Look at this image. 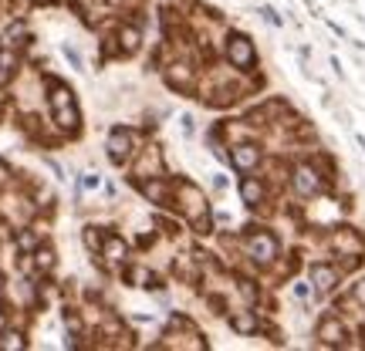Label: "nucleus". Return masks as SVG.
<instances>
[{
  "label": "nucleus",
  "instance_id": "25",
  "mask_svg": "<svg viewBox=\"0 0 365 351\" xmlns=\"http://www.w3.org/2000/svg\"><path fill=\"white\" fill-rule=\"evenodd\" d=\"M0 284H4V281H0Z\"/></svg>",
  "mask_w": 365,
  "mask_h": 351
},
{
  "label": "nucleus",
  "instance_id": "14",
  "mask_svg": "<svg viewBox=\"0 0 365 351\" xmlns=\"http://www.w3.org/2000/svg\"><path fill=\"white\" fill-rule=\"evenodd\" d=\"M65 105H75L71 88H68V85H61V81H51V108H65Z\"/></svg>",
  "mask_w": 365,
  "mask_h": 351
},
{
  "label": "nucleus",
  "instance_id": "19",
  "mask_svg": "<svg viewBox=\"0 0 365 351\" xmlns=\"http://www.w3.org/2000/svg\"><path fill=\"white\" fill-rule=\"evenodd\" d=\"M34 257H38V267H41V271H51V267H54V253H51V250H38Z\"/></svg>",
  "mask_w": 365,
  "mask_h": 351
},
{
  "label": "nucleus",
  "instance_id": "10",
  "mask_svg": "<svg viewBox=\"0 0 365 351\" xmlns=\"http://www.w3.org/2000/svg\"><path fill=\"white\" fill-rule=\"evenodd\" d=\"M166 81H170L173 91H186L190 85H193V68H190V65H173V68H166Z\"/></svg>",
  "mask_w": 365,
  "mask_h": 351
},
{
  "label": "nucleus",
  "instance_id": "8",
  "mask_svg": "<svg viewBox=\"0 0 365 351\" xmlns=\"http://www.w3.org/2000/svg\"><path fill=\"white\" fill-rule=\"evenodd\" d=\"M318 338H322V345H331V348H335V345H345L349 335H345V328H341L339 318H325V321L318 325Z\"/></svg>",
  "mask_w": 365,
  "mask_h": 351
},
{
  "label": "nucleus",
  "instance_id": "7",
  "mask_svg": "<svg viewBox=\"0 0 365 351\" xmlns=\"http://www.w3.org/2000/svg\"><path fill=\"white\" fill-rule=\"evenodd\" d=\"M312 284H314L318 294H328V290H335V284H339V271L328 267V263H314L312 267Z\"/></svg>",
  "mask_w": 365,
  "mask_h": 351
},
{
  "label": "nucleus",
  "instance_id": "2",
  "mask_svg": "<svg viewBox=\"0 0 365 351\" xmlns=\"http://www.w3.org/2000/svg\"><path fill=\"white\" fill-rule=\"evenodd\" d=\"M105 149H108V159H112V162H129L132 152H135V139H132V132L125 129V125H115V129L108 132Z\"/></svg>",
  "mask_w": 365,
  "mask_h": 351
},
{
  "label": "nucleus",
  "instance_id": "18",
  "mask_svg": "<svg viewBox=\"0 0 365 351\" xmlns=\"http://www.w3.org/2000/svg\"><path fill=\"white\" fill-rule=\"evenodd\" d=\"M132 281L139 287H156V273L149 271V267H132Z\"/></svg>",
  "mask_w": 365,
  "mask_h": 351
},
{
  "label": "nucleus",
  "instance_id": "16",
  "mask_svg": "<svg viewBox=\"0 0 365 351\" xmlns=\"http://www.w3.org/2000/svg\"><path fill=\"white\" fill-rule=\"evenodd\" d=\"M143 193H145V199H156V203H170V193H166V186H163V182H156V179L143 182Z\"/></svg>",
  "mask_w": 365,
  "mask_h": 351
},
{
  "label": "nucleus",
  "instance_id": "4",
  "mask_svg": "<svg viewBox=\"0 0 365 351\" xmlns=\"http://www.w3.org/2000/svg\"><path fill=\"white\" fill-rule=\"evenodd\" d=\"M247 253L257 263H271L277 257V240L271 234H250L247 236Z\"/></svg>",
  "mask_w": 365,
  "mask_h": 351
},
{
  "label": "nucleus",
  "instance_id": "12",
  "mask_svg": "<svg viewBox=\"0 0 365 351\" xmlns=\"http://www.w3.org/2000/svg\"><path fill=\"white\" fill-rule=\"evenodd\" d=\"M102 253L108 257V263H122L125 261V253H129V247H125V240H122V236H105Z\"/></svg>",
  "mask_w": 365,
  "mask_h": 351
},
{
  "label": "nucleus",
  "instance_id": "5",
  "mask_svg": "<svg viewBox=\"0 0 365 351\" xmlns=\"http://www.w3.org/2000/svg\"><path fill=\"white\" fill-rule=\"evenodd\" d=\"M291 182H294V193L298 196H314L322 189V176H318L314 166H298L294 176H291Z\"/></svg>",
  "mask_w": 365,
  "mask_h": 351
},
{
  "label": "nucleus",
  "instance_id": "9",
  "mask_svg": "<svg viewBox=\"0 0 365 351\" xmlns=\"http://www.w3.org/2000/svg\"><path fill=\"white\" fill-rule=\"evenodd\" d=\"M264 193H267V189H264V182L257 179V176H244V179H240V196H244L247 206H261Z\"/></svg>",
  "mask_w": 365,
  "mask_h": 351
},
{
  "label": "nucleus",
  "instance_id": "24",
  "mask_svg": "<svg viewBox=\"0 0 365 351\" xmlns=\"http://www.w3.org/2000/svg\"><path fill=\"white\" fill-rule=\"evenodd\" d=\"M4 182H7V166L0 162V186H4Z\"/></svg>",
  "mask_w": 365,
  "mask_h": 351
},
{
  "label": "nucleus",
  "instance_id": "1",
  "mask_svg": "<svg viewBox=\"0 0 365 351\" xmlns=\"http://www.w3.org/2000/svg\"><path fill=\"white\" fill-rule=\"evenodd\" d=\"M227 61L234 68H240V71H250V68L257 65V51H254L247 34H234V38L227 41Z\"/></svg>",
  "mask_w": 365,
  "mask_h": 351
},
{
  "label": "nucleus",
  "instance_id": "22",
  "mask_svg": "<svg viewBox=\"0 0 365 351\" xmlns=\"http://www.w3.org/2000/svg\"><path fill=\"white\" fill-rule=\"evenodd\" d=\"M65 325H68V331H75V335H78V328H81V325H78V318H75L71 311L65 314Z\"/></svg>",
  "mask_w": 365,
  "mask_h": 351
},
{
  "label": "nucleus",
  "instance_id": "3",
  "mask_svg": "<svg viewBox=\"0 0 365 351\" xmlns=\"http://www.w3.org/2000/svg\"><path fill=\"white\" fill-rule=\"evenodd\" d=\"M331 250H335V253H341V257H362V253H365V240L355 234L352 226H341V230H335V234H331Z\"/></svg>",
  "mask_w": 365,
  "mask_h": 351
},
{
  "label": "nucleus",
  "instance_id": "20",
  "mask_svg": "<svg viewBox=\"0 0 365 351\" xmlns=\"http://www.w3.org/2000/svg\"><path fill=\"white\" fill-rule=\"evenodd\" d=\"M85 243H88L91 250H102V240H98V230H95V226H88V230H85Z\"/></svg>",
  "mask_w": 365,
  "mask_h": 351
},
{
  "label": "nucleus",
  "instance_id": "13",
  "mask_svg": "<svg viewBox=\"0 0 365 351\" xmlns=\"http://www.w3.org/2000/svg\"><path fill=\"white\" fill-rule=\"evenodd\" d=\"M230 328H234L237 335H254V331H257V318L250 311H237L234 318H230Z\"/></svg>",
  "mask_w": 365,
  "mask_h": 351
},
{
  "label": "nucleus",
  "instance_id": "6",
  "mask_svg": "<svg viewBox=\"0 0 365 351\" xmlns=\"http://www.w3.org/2000/svg\"><path fill=\"white\" fill-rule=\"evenodd\" d=\"M230 162H234L240 172H250L257 162H261V149H257V145H250V142H240V145H234Z\"/></svg>",
  "mask_w": 365,
  "mask_h": 351
},
{
  "label": "nucleus",
  "instance_id": "17",
  "mask_svg": "<svg viewBox=\"0 0 365 351\" xmlns=\"http://www.w3.org/2000/svg\"><path fill=\"white\" fill-rule=\"evenodd\" d=\"M17 68V58H14V51H7V48H0V81L11 78V71Z\"/></svg>",
  "mask_w": 365,
  "mask_h": 351
},
{
  "label": "nucleus",
  "instance_id": "23",
  "mask_svg": "<svg viewBox=\"0 0 365 351\" xmlns=\"http://www.w3.org/2000/svg\"><path fill=\"white\" fill-rule=\"evenodd\" d=\"M355 300H359V304H365V281H359V284H355Z\"/></svg>",
  "mask_w": 365,
  "mask_h": 351
},
{
  "label": "nucleus",
  "instance_id": "15",
  "mask_svg": "<svg viewBox=\"0 0 365 351\" xmlns=\"http://www.w3.org/2000/svg\"><path fill=\"white\" fill-rule=\"evenodd\" d=\"M118 41H122V51L125 54H135L139 51V27H122V31H118Z\"/></svg>",
  "mask_w": 365,
  "mask_h": 351
},
{
  "label": "nucleus",
  "instance_id": "11",
  "mask_svg": "<svg viewBox=\"0 0 365 351\" xmlns=\"http://www.w3.org/2000/svg\"><path fill=\"white\" fill-rule=\"evenodd\" d=\"M54 122H58V129L61 132H78V108L75 105H65V108H54Z\"/></svg>",
  "mask_w": 365,
  "mask_h": 351
},
{
  "label": "nucleus",
  "instance_id": "21",
  "mask_svg": "<svg viewBox=\"0 0 365 351\" xmlns=\"http://www.w3.org/2000/svg\"><path fill=\"white\" fill-rule=\"evenodd\" d=\"M61 51H65V58H68V61H71V65H75V68H78V71H81V54L75 51V48H68V44H65V48H61Z\"/></svg>",
  "mask_w": 365,
  "mask_h": 351
}]
</instances>
